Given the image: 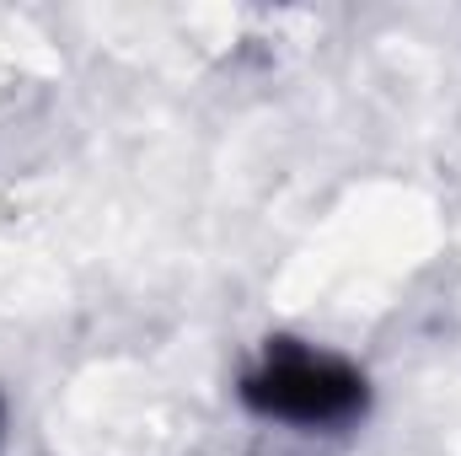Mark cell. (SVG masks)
Returning <instances> with one entry per match:
<instances>
[{
    "instance_id": "6da1fadb",
    "label": "cell",
    "mask_w": 461,
    "mask_h": 456,
    "mask_svg": "<svg viewBox=\"0 0 461 456\" xmlns=\"http://www.w3.org/2000/svg\"><path fill=\"white\" fill-rule=\"evenodd\" d=\"M241 403L274 424L344 430L365 414V376L344 354H328L301 339H274L241 376Z\"/></svg>"
}]
</instances>
